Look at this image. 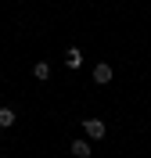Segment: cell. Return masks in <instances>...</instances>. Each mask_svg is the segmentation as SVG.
Wrapping results in <instances>:
<instances>
[{"label":"cell","mask_w":151,"mask_h":158,"mask_svg":"<svg viewBox=\"0 0 151 158\" xmlns=\"http://www.w3.org/2000/svg\"><path fill=\"white\" fill-rule=\"evenodd\" d=\"M72 155L76 158H90V144L86 140H72Z\"/></svg>","instance_id":"obj_4"},{"label":"cell","mask_w":151,"mask_h":158,"mask_svg":"<svg viewBox=\"0 0 151 158\" xmlns=\"http://www.w3.org/2000/svg\"><path fill=\"white\" fill-rule=\"evenodd\" d=\"M7 126H15V111H11V108H0V129H7Z\"/></svg>","instance_id":"obj_5"},{"label":"cell","mask_w":151,"mask_h":158,"mask_svg":"<svg viewBox=\"0 0 151 158\" xmlns=\"http://www.w3.org/2000/svg\"><path fill=\"white\" fill-rule=\"evenodd\" d=\"M83 129H86V137H90V140H104V122H101V118H86Z\"/></svg>","instance_id":"obj_1"},{"label":"cell","mask_w":151,"mask_h":158,"mask_svg":"<svg viewBox=\"0 0 151 158\" xmlns=\"http://www.w3.org/2000/svg\"><path fill=\"white\" fill-rule=\"evenodd\" d=\"M65 65H69V69L76 72V69H79V65H83V54H79V50H76V47H69V50H65Z\"/></svg>","instance_id":"obj_3"},{"label":"cell","mask_w":151,"mask_h":158,"mask_svg":"<svg viewBox=\"0 0 151 158\" xmlns=\"http://www.w3.org/2000/svg\"><path fill=\"white\" fill-rule=\"evenodd\" d=\"M94 83H101V86H104V83H111V65H104V61H101L97 69H94Z\"/></svg>","instance_id":"obj_2"},{"label":"cell","mask_w":151,"mask_h":158,"mask_svg":"<svg viewBox=\"0 0 151 158\" xmlns=\"http://www.w3.org/2000/svg\"><path fill=\"white\" fill-rule=\"evenodd\" d=\"M32 76H36V79H50V65H47V61L32 65Z\"/></svg>","instance_id":"obj_6"}]
</instances>
